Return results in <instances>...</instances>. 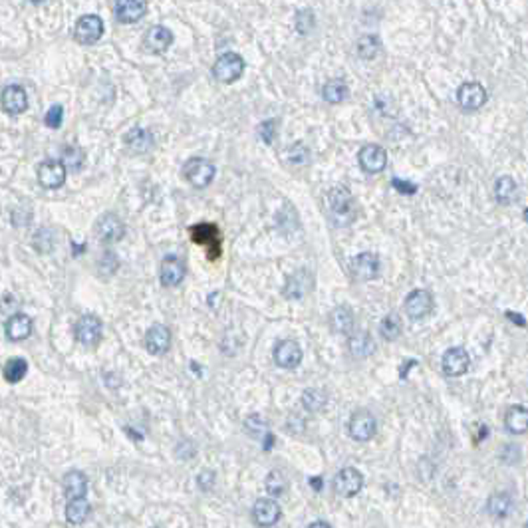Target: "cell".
Wrapping results in <instances>:
<instances>
[{"mask_svg": "<svg viewBox=\"0 0 528 528\" xmlns=\"http://www.w3.org/2000/svg\"><path fill=\"white\" fill-rule=\"evenodd\" d=\"M64 492L68 496V501L72 498H84L88 492V479L86 474L80 471H70L64 477Z\"/></svg>", "mask_w": 528, "mask_h": 528, "instance_id": "d4e9b609", "label": "cell"}, {"mask_svg": "<svg viewBox=\"0 0 528 528\" xmlns=\"http://www.w3.org/2000/svg\"><path fill=\"white\" fill-rule=\"evenodd\" d=\"M487 510L494 518H507L512 510V498L507 492H494L487 501Z\"/></svg>", "mask_w": 528, "mask_h": 528, "instance_id": "f546056e", "label": "cell"}, {"mask_svg": "<svg viewBox=\"0 0 528 528\" xmlns=\"http://www.w3.org/2000/svg\"><path fill=\"white\" fill-rule=\"evenodd\" d=\"M28 371V364L22 358H14L4 365V380L8 383H19Z\"/></svg>", "mask_w": 528, "mask_h": 528, "instance_id": "e575fe53", "label": "cell"}, {"mask_svg": "<svg viewBox=\"0 0 528 528\" xmlns=\"http://www.w3.org/2000/svg\"><path fill=\"white\" fill-rule=\"evenodd\" d=\"M244 72V60L235 52L222 54L213 66V76L222 84H233Z\"/></svg>", "mask_w": 528, "mask_h": 528, "instance_id": "3957f363", "label": "cell"}, {"mask_svg": "<svg viewBox=\"0 0 528 528\" xmlns=\"http://www.w3.org/2000/svg\"><path fill=\"white\" fill-rule=\"evenodd\" d=\"M352 271L360 280H374L380 276V258L374 253H360L352 260Z\"/></svg>", "mask_w": 528, "mask_h": 528, "instance_id": "ac0fdd59", "label": "cell"}, {"mask_svg": "<svg viewBox=\"0 0 528 528\" xmlns=\"http://www.w3.org/2000/svg\"><path fill=\"white\" fill-rule=\"evenodd\" d=\"M378 48H380L378 40L371 36L360 40V44H358V52H360V56H362V58H367V60L378 54Z\"/></svg>", "mask_w": 528, "mask_h": 528, "instance_id": "b9f144b4", "label": "cell"}, {"mask_svg": "<svg viewBox=\"0 0 528 528\" xmlns=\"http://www.w3.org/2000/svg\"><path fill=\"white\" fill-rule=\"evenodd\" d=\"M347 431H349L352 439H356V441H369L376 435V417L369 411L360 409L349 417Z\"/></svg>", "mask_w": 528, "mask_h": 528, "instance_id": "4fadbf2b", "label": "cell"}, {"mask_svg": "<svg viewBox=\"0 0 528 528\" xmlns=\"http://www.w3.org/2000/svg\"><path fill=\"white\" fill-rule=\"evenodd\" d=\"M0 104L2 110L10 115H19L22 111H26L28 108V97L26 91L22 90L20 86H6L2 93H0Z\"/></svg>", "mask_w": 528, "mask_h": 528, "instance_id": "e0dca14e", "label": "cell"}, {"mask_svg": "<svg viewBox=\"0 0 528 528\" xmlns=\"http://www.w3.org/2000/svg\"><path fill=\"white\" fill-rule=\"evenodd\" d=\"M97 268H100V274H102V276H111V274L119 268V260H117V256L113 255L111 251H108V253H104V256H102Z\"/></svg>", "mask_w": 528, "mask_h": 528, "instance_id": "60d3db41", "label": "cell"}, {"mask_svg": "<svg viewBox=\"0 0 528 528\" xmlns=\"http://www.w3.org/2000/svg\"><path fill=\"white\" fill-rule=\"evenodd\" d=\"M144 44H146V48L149 52L161 54V52H165V50L173 44V34H171V30L165 28V26H153V28L147 30L146 38H144Z\"/></svg>", "mask_w": 528, "mask_h": 528, "instance_id": "44dd1931", "label": "cell"}, {"mask_svg": "<svg viewBox=\"0 0 528 528\" xmlns=\"http://www.w3.org/2000/svg\"><path fill=\"white\" fill-rule=\"evenodd\" d=\"M310 284V274L306 271H298L288 276L286 286H284V294L286 298H302L308 292Z\"/></svg>", "mask_w": 528, "mask_h": 528, "instance_id": "f1b7e54d", "label": "cell"}, {"mask_svg": "<svg viewBox=\"0 0 528 528\" xmlns=\"http://www.w3.org/2000/svg\"><path fill=\"white\" fill-rule=\"evenodd\" d=\"M457 102L463 110H481L487 104V90L479 82H467L457 91Z\"/></svg>", "mask_w": 528, "mask_h": 528, "instance_id": "ba28073f", "label": "cell"}, {"mask_svg": "<svg viewBox=\"0 0 528 528\" xmlns=\"http://www.w3.org/2000/svg\"><path fill=\"white\" fill-rule=\"evenodd\" d=\"M147 12V0H117L115 2V16L119 22H137Z\"/></svg>", "mask_w": 528, "mask_h": 528, "instance_id": "ffe728a7", "label": "cell"}, {"mask_svg": "<svg viewBox=\"0 0 528 528\" xmlns=\"http://www.w3.org/2000/svg\"><path fill=\"white\" fill-rule=\"evenodd\" d=\"M310 527H312V528H314V527H330V525H328V523H324V520H318V523H312Z\"/></svg>", "mask_w": 528, "mask_h": 528, "instance_id": "7dc6e473", "label": "cell"}, {"mask_svg": "<svg viewBox=\"0 0 528 528\" xmlns=\"http://www.w3.org/2000/svg\"><path fill=\"white\" fill-rule=\"evenodd\" d=\"M253 518L258 527H273L280 520V507L273 498H260L253 507Z\"/></svg>", "mask_w": 528, "mask_h": 528, "instance_id": "d6986e66", "label": "cell"}, {"mask_svg": "<svg viewBox=\"0 0 528 528\" xmlns=\"http://www.w3.org/2000/svg\"><path fill=\"white\" fill-rule=\"evenodd\" d=\"M159 276H161V284L167 288H175L181 284V280L185 278V262L183 258L175 255L165 256L159 268Z\"/></svg>", "mask_w": 528, "mask_h": 528, "instance_id": "9a60e30c", "label": "cell"}, {"mask_svg": "<svg viewBox=\"0 0 528 528\" xmlns=\"http://www.w3.org/2000/svg\"><path fill=\"white\" fill-rule=\"evenodd\" d=\"M328 207L330 213L338 225H352L356 220V205H354V195L352 191L340 185L328 191Z\"/></svg>", "mask_w": 528, "mask_h": 528, "instance_id": "6da1fadb", "label": "cell"}, {"mask_svg": "<svg viewBox=\"0 0 528 528\" xmlns=\"http://www.w3.org/2000/svg\"><path fill=\"white\" fill-rule=\"evenodd\" d=\"M73 34H76V40L80 44H86V46L88 44H95L102 38V34H104V22L95 14H86V16H82V19L78 20Z\"/></svg>", "mask_w": 528, "mask_h": 528, "instance_id": "30bf717a", "label": "cell"}, {"mask_svg": "<svg viewBox=\"0 0 528 528\" xmlns=\"http://www.w3.org/2000/svg\"><path fill=\"white\" fill-rule=\"evenodd\" d=\"M38 181L44 189H58L66 181V167L62 161L46 159L38 165Z\"/></svg>", "mask_w": 528, "mask_h": 528, "instance_id": "8fae6325", "label": "cell"}, {"mask_svg": "<svg viewBox=\"0 0 528 528\" xmlns=\"http://www.w3.org/2000/svg\"><path fill=\"white\" fill-rule=\"evenodd\" d=\"M326 401H328V395H326L322 389H318V387H312L308 391H304V395H302V403H304V407H306L308 411H320V409H324V407H326Z\"/></svg>", "mask_w": 528, "mask_h": 528, "instance_id": "8d00e7d4", "label": "cell"}, {"mask_svg": "<svg viewBox=\"0 0 528 528\" xmlns=\"http://www.w3.org/2000/svg\"><path fill=\"white\" fill-rule=\"evenodd\" d=\"M62 119H64V108L62 106H52L48 113H46V117H44V124L48 126V128L58 129L62 126Z\"/></svg>", "mask_w": 528, "mask_h": 528, "instance_id": "7bdbcfd3", "label": "cell"}, {"mask_svg": "<svg viewBox=\"0 0 528 528\" xmlns=\"http://www.w3.org/2000/svg\"><path fill=\"white\" fill-rule=\"evenodd\" d=\"M516 195H518V185L516 181L509 177V175H503L498 177L496 183H494V197L501 205H510L516 200Z\"/></svg>", "mask_w": 528, "mask_h": 528, "instance_id": "83f0119b", "label": "cell"}, {"mask_svg": "<svg viewBox=\"0 0 528 528\" xmlns=\"http://www.w3.org/2000/svg\"><path fill=\"white\" fill-rule=\"evenodd\" d=\"M126 146L131 153H146L153 147V135L149 129L135 128L126 135Z\"/></svg>", "mask_w": 528, "mask_h": 528, "instance_id": "484cf974", "label": "cell"}, {"mask_svg": "<svg viewBox=\"0 0 528 528\" xmlns=\"http://www.w3.org/2000/svg\"><path fill=\"white\" fill-rule=\"evenodd\" d=\"M391 183H393V187H395L400 193H403V195H415V193H417V185H413V183L403 181V179H398V177H393Z\"/></svg>", "mask_w": 528, "mask_h": 528, "instance_id": "ee69618b", "label": "cell"}, {"mask_svg": "<svg viewBox=\"0 0 528 528\" xmlns=\"http://www.w3.org/2000/svg\"><path fill=\"white\" fill-rule=\"evenodd\" d=\"M244 429L249 431L251 437H264V435H268V425H266L264 417H260V415H249V417L244 419Z\"/></svg>", "mask_w": 528, "mask_h": 528, "instance_id": "f35d334b", "label": "cell"}, {"mask_svg": "<svg viewBox=\"0 0 528 528\" xmlns=\"http://www.w3.org/2000/svg\"><path fill=\"white\" fill-rule=\"evenodd\" d=\"M362 487H364V474L354 467H346L334 477V492L344 498L356 496L362 491Z\"/></svg>", "mask_w": 528, "mask_h": 528, "instance_id": "52a82bcc", "label": "cell"}, {"mask_svg": "<svg viewBox=\"0 0 528 528\" xmlns=\"http://www.w3.org/2000/svg\"><path fill=\"white\" fill-rule=\"evenodd\" d=\"M302 347L294 340H282L274 347V362L284 369H294L302 364Z\"/></svg>", "mask_w": 528, "mask_h": 528, "instance_id": "7c38bea8", "label": "cell"}, {"mask_svg": "<svg viewBox=\"0 0 528 528\" xmlns=\"http://www.w3.org/2000/svg\"><path fill=\"white\" fill-rule=\"evenodd\" d=\"M358 161H360V167L364 169L365 173H382L387 165V153L382 146H365L360 149V155H358Z\"/></svg>", "mask_w": 528, "mask_h": 528, "instance_id": "5bb4252c", "label": "cell"}, {"mask_svg": "<svg viewBox=\"0 0 528 528\" xmlns=\"http://www.w3.org/2000/svg\"><path fill=\"white\" fill-rule=\"evenodd\" d=\"M310 483H312V487H314V489H316V491H320V483H322V479H320V477H316V479H312V481H310Z\"/></svg>", "mask_w": 528, "mask_h": 528, "instance_id": "bcb514c9", "label": "cell"}, {"mask_svg": "<svg viewBox=\"0 0 528 528\" xmlns=\"http://www.w3.org/2000/svg\"><path fill=\"white\" fill-rule=\"evenodd\" d=\"M102 320L93 314H86L82 316L78 322H76V328H73V334H76V340L82 344V346L93 347L100 344L102 340Z\"/></svg>", "mask_w": 528, "mask_h": 528, "instance_id": "277c9868", "label": "cell"}, {"mask_svg": "<svg viewBox=\"0 0 528 528\" xmlns=\"http://www.w3.org/2000/svg\"><path fill=\"white\" fill-rule=\"evenodd\" d=\"M505 425L510 433L525 435L528 431V411L523 405H512L505 415Z\"/></svg>", "mask_w": 528, "mask_h": 528, "instance_id": "cb8c5ba5", "label": "cell"}, {"mask_svg": "<svg viewBox=\"0 0 528 528\" xmlns=\"http://www.w3.org/2000/svg\"><path fill=\"white\" fill-rule=\"evenodd\" d=\"M146 347L149 354L153 356H165L171 347V332L161 324H155L147 330L146 334Z\"/></svg>", "mask_w": 528, "mask_h": 528, "instance_id": "2e32d148", "label": "cell"}, {"mask_svg": "<svg viewBox=\"0 0 528 528\" xmlns=\"http://www.w3.org/2000/svg\"><path fill=\"white\" fill-rule=\"evenodd\" d=\"M322 95L328 104H342L347 97V86L344 80H330L326 82Z\"/></svg>", "mask_w": 528, "mask_h": 528, "instance_id": "d6a6232c", "label": "cell"}, {"mask_svg": "<svg viewBox=\"0 0 528 528\" xmlns=\"http://www.w3.org/2000/svg\"><path fill=\"white\" fill-rule=\"evenodd\" d=\"M215 173H217V169H215L213 161H209L205 157H191L187 163L183 165L185 179L191 183L193 187H197V189L209 187L213 183V179H215Z\"/></svg>", "mask_w": 528, "mask_h": 528, "instance_id": "7a4b0ae2", "label": "cell"}, {"mask_svg": "<svg viewBox=\"0 0 528 528\" xmlns=\"http://www.w3.org/2000/svg\"><path fill=\"white\" fill-rule=\"evenodd\" d=\"M433 296L429 290H423V288H417V290H411L405 298V314L411 318V320H423L427 318L431 312H433Z\"/></svg>", "mask_w": 528, "mask_h": 528, "instance_id": "5b68a950", "label": "cell"}, {"mask_svg": "<svg viewBox=\"0 0 528 528\" xmlns=\"http://www.w3.org/2000/svg\"><path fill=\"white\" fill-rule=\"evenodd\" d=\"M191 237H193V240H195L197 244L215 246L217 251H220V237L215 225H197V227H191Z\"/></svg>", "mask_w": 528, "mask_h": 528, "instance_id": "4316f807", "label": "cell"}, {"mask_svg": "<svg viewBox=\"0 0 528 528\" xmlns=\"http://www.w3.org/2000/svg\"><path fill=\"white\" fill-rule=\"evenodd\" d=\"M354 326H356V318H354V312L347 308V306H336L330 314V328L334 330L336 334H352L354 332Z\"/></svg>", "mask_w": 528, "mask_h": 528, "instance_id": "7402d4cb", "label": "cell"}, {"mask_svg": "<svg viewBox=\"0 0 528 528\" xmlns=\"http://www.w3.org/2000/svg\"><path fill=\"white\" fill-rule=\"evenodd\" d=\"M84 159H86V155H84V151H82L80 147H66V149H64L62 163L66 167V171L78 173V171L84 167Z\"/></svg>", "mask_w": 528, "mask_h": 528, "instance_id": "d590c367", "label": "cell"}, {"mask_svg": "<svg viewBox=\"0 0 528 528\" xmlns=\"http://www.w3.org/2000/svg\"><path fill=\"white\" fill-rule=\"evenodd\" d=\"M260 137L266 141V144H273L274 139V131H276V124H274L273 119H268V122H264V124H260Z\"/></svg>", "mask_w": 528, "mask_h": 528, "instance_id": "f6af8a7d", "label": "cell"}, {"mask_svg": "<svg viewBox=\"0 0 528 528\" xmlns=\"http://www.w3.org/2000/svg\"><path fill=\"white\" fill-rule=\"evenodd\" d=\"M401 320L398 314H389V316H385L382 320V324H380V334H382L383 340H387V342H393V340H398L401 336Z\"/></svg>", "mask_w": 528, "mask_h": 528, "instance_id": "836d02e7", "label": "cell"}, {"mask_svg": "<svg viewBox=\"0 0 528 528\" xmlns=\"http://www.w3.org/2000/svg\"><path fill=\"white\" fill-rule=\"evenodd\" d=\"M266 491L271 496H280L286 491V477L280 473V471H271L268 477H266Z\"/></svg>", "mask_w": 528, "mask_h": 528, "instance_id": "74e56055", "label": "cell"}, {"mask_svg": "<svg viewBox=\"0 0 528 528\" xmlns=\"http://www.w3.org/2000/svg\"><path fill=\"white\" fill-rule=\"evenodd\" d=\"M32 334V320L26 314H14L8 322H6V338L12 342L26 340Z\"/></svg>", "mask_w": 528, "mask_h": 528, "instance_id": "603a6c76", "label": "cell"}, {"mask_svg": "<svg viewBox=\"0 0 528 528\" xmlns=\"http://www.w3.org/2000/svg\"><path fill=\"white\" fill-rule=\"evenodd\" d=\"M95 235L104 242H117L126 237V225L113 213H106L95 222Z\"/></svg>", "mask_w": 528, "mask_h": 528, "instance_id": "9c48e42d", "label": "cell"}, {"mask_svg": "<svg viewBox=\"0 0 528 528\" xmlns=\"http://www.w3.org/2000/svg\"><path fill=\"white\" fill-rule=\"evenodd\" d=\"M349 352H352V356L354 358H367V356H371V352H374V340H371V336L367 334V332H356V334H352V338H349Z\"/></svg>", "mask_w": 528, "mask_h": 528, "instance_id": "4dcf8cb0", "label": "cell"}, {"mask_svg": "<svg viewBox=\"0 0 528 528\" xmlns=\"http://www.w3.org/2000/svg\"><path fill=\"white\" fill-rule=\"evenodd\" d=\"M441 367H443L445 376H449V378H461V376H465V374L469 371V367H471L469 352L461 346L449 347V349L443 354Z\"/></svg>", "mask_w": 528, "mask_h": 528, "instance_id": "8992f818", "label": "cell"}, {"mask_svg": "<svg viewBox=\"0 0 528 528\" xmlns=\"http://www.w3.org/2000/svg\"><path fill=\"white\" fill-rule=\"evenodd\" d=\"M310 159V151L308 147L304 146V144H294L290 147V151H288V161L294 165H306Z\"/></svg>", "mask_w": 528, "mask_h": 528, "instance_id": "ab89813d", "label": "cell"}, {"mask_svg": "<svg viewBox=\"0 0 528 528\" xmlns=\"http://www.w3.org/2000/svg\"><path fill=\"white\" fill-rule=\"evenodd\" d=\"M30 2H32V4H42L44 0H30Z\"/></svg>", "mask_w": 528, "mask_h": 528, "instance_id": "c3c4849f", "label": "cell"}, {"mask_svg": "<svg viewBox=\"0 0 528 528\" xmlns=\"http://www.w3.org/2000/svg\"><path fill=\"white\" fill-rule=\"evenodd\" d=\"M90 514V503L84 498H72L68 501V507H66V518L70 525H82Z\"/></svg>", "mask_w": 528, "mask_h": 528, "instance_id": "1f68e13d", "label": "cell"}]
</instances>
